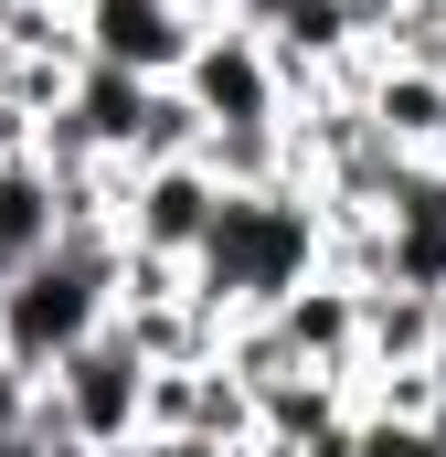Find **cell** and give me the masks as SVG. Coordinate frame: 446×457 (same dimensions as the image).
Listing matches in <instances>:
<instances>
[{"mask_svg": "<svg viewBox=\"0 0 446 457\" xmlns=\"http://www.w3.org/2000/svg\"><path fill=\"white\" fill-rule=\"evenodd\" d=\"M309 277H330V203L309 181H255V192H223L192 266H181V298L213 320V341L234 320H266L277 298H298Z\"/></svg>", "mask_w": 446, "mask_h": 457, "instance_id": "cell-1", "label": "cell"}, {"mask_svg": "<svg viewBox=\"0 0 446 457\" xmlns=\"http://www.w3.org/2000/svg\"><path fill=\"white\" fill-rule=\"evenodd\" d=\"M117 309V234H54L32 266L0 277V361L11 372H54L75 341H96Z\"/></svg>", "mask_w": 446, "mask_h": 457, "instance_id": "cell-2", "label": "cell"}, {"mask_svg": "<svg viewBox=\"0 0 446 457\" xmlns=\"http://www.w3.org/2000/svg\"><path fill=\"white\" fill-rule=\"evenodd\" d=\"M170 96L202 117V138H244V128H287L298 107V86H287V64L244 32V21H202L192 32V54H181V75H170Z\"/></svg>", "mask_w": 446, "mask_h": 457, "instance_id": "cell-3", "label": "cell"}, {"mask_svg": "<svg viewBox=\"0 0 446 457\" xmlns=\"http://www.w3.org/2000/svg\"><path fill=\"white\" fill-rule=\"evenodd\" d=\"M43 415L75 436V447H96V457H117L138 426H149V361L128 351V330H96V341H75L43 383Z\"/></svg>", "mask_w": 446, "mask_h": 457, "instance_id": "cell-4", "label": "cell"}, {"mask_svg": "<svg viewBox=\"0 0 446 457\" xmlns=\"http://www.w3.org/2000/svg\"><path fill=\"white\" fill-rule=\"evenodd\" d=\"M223 181L192 160H149V170H117V255H149V266H192V245L213 224Z\"/></svg>", "mask_w": 446, "mask_h": 457, "instance_id": "cell-5", "label": "cell"}, {"mask_svg": "<svg viewBox=\"0 0 446 457\" xmlns=\"http://www.w3.org/2000/svg\"><path fill=\"white\" fill-rule=\"evenodd\" d=\"M64 21H75V54L86 64L138 75V86H170L181 54H192V32L213 11H192V0H64Z\"/></svg>", "mask_w": 446, "mask_h": 457, "instance_id": "cell-6", "label": "cell"}, {"mask_svg": "<svg viewBox=\"0 0 446 457\" xmlns=\"http://www.w3.org/2000/svg\"><path fill=\"white\" fill-rule=\"evenodd\" d=\"M266 341L287 351V372L351 383V372H361V287H351V277H309L298 298L266 309Z\"/></svg>", "mask_w": 446, "mask_h": 457, "instance_id": "cell-7", "label": "cell"}, {"mask_svg": "<svg viewBox=\"0 0 446 457\" xmlns=\"http://www.w3.org/2000/svg\"><path fill=\"white\" fill-rule=\"evenodd\" d=\"M54 234H64V181H54L32 149H0V277L32 266Z\"/></svg>", "mask_w": 446, "mask_h": 457, "instance_id": "cell-8", "label": "cell"}, {"mask_svg": "<svg viewBox=\"0 0 446 457\" xmlns=\"http://www.w3.org/2000/svg\"><path fill=\"white\" fill-rule=\"evenodd\" d=\"M436 361V298L404 287H361V372H425ZM351 372V383H361Z\"/></svg>", "mask_w": 446, "mask_h": 457, "instance_id": "cell-9", "label": "cell"}, {"mask_svg": "<svg viewBox=\"0 0 446 457\" xmlns=\"http://www.w3.org/2000/svg\"><path fill=\"white\" fill-rule=\"evenodd\" d=\"M340 457H436V436H425L415 415H361V426H351V447H340Z\"/></svg>", "mask_w": 446, "mask_h": 457, "instance_id": "cell-10", "label": "cell"}, {"mask_svg": "<svg viewBox=\"0 0 446 457\" xmlns=\"http://www.w3.org/2000/svg\"><path fill=\"white\" fill-rule=\"evenodd\" d=\"M117 457H234V447H213V436H192V426H149V436H128Z\"/></svg>", "mask_w": 446, "mask_h": 457, "instance_id": "cell-11", "label": "cell"}, {"mask_svg": "<svg viewBox=\"0 0 446 457\" xmlns=\"http://www.w3.org/2000/svg\"><path fill=\"white\" fill-rule=\"evenodd\" d=\"M11 426H32V372L0 361V436H11Z\"/></svg>", "mask_w": 446, "mask_h": 457, "instance_id": "cell-12", "label": "cell"}, {"mask_svg": "<svg viewBox=\"0 0 446 457\" xmlns=\"http://www.w3.org/2000/svg\"><path fill=\"white\" fill-rule=\"evenodd\" d=\"M415 426H425V436H436V457H446V383L425 394V415H415Z\"/></svg>", "mask_w": 446, "mask_h": 457, "instance_id": "cell-13", "label": "cell"}, {"mask_svg": "<svg viewBox=\"0 0 446 457\" xmlns=\"http://www.w3.org/2000/svg\"><path fill=\"white\" fill-rule=\"evenodd\" d=\"M425 372H436V383H446V298H436V361H425Z\"/></svg>", "mask_w": 446, "mask_h": 457, "instance_id": "cell-14", "label": "cell"}]
</instances>
